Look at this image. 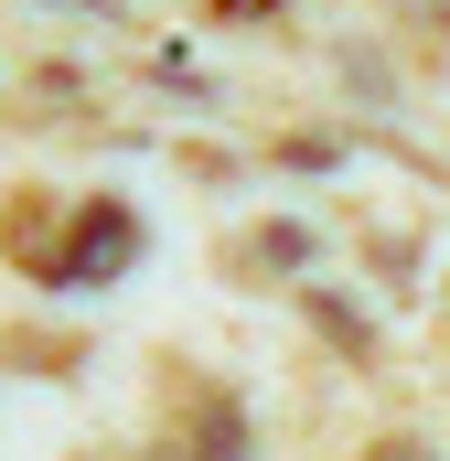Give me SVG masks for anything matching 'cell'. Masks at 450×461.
Masks as SVG:
<instances>
[{
	"instance_id": "6da1fadb",
	"label": "cell",
	"mask_w": 450,
	"mask_h": 461,
	"mask_svg": "<svg viewBox=\"0 0 450 461\" xmlns=\"http://www.w3.org/2000/svg\"><path fill=\"white\" fill-rule=\"evenodd\" d=\"M397 22H408V32H440V22H450V0H397Z\"/></svg>"
},
{
	"instance_id": "7a4b0ae2",
	"label": "cell",
	"mask_w": 450,
	"mask_h": 461,
	"mask_svg": "<svg viewBox=\"0 0 450 461\" xmlns=\"http://www.w3.org/2000/svg\"><path fill=\"white\" fill-rule=\"evenodd\" d=\"M375 461H429V451H418V440H397V451H375Z\"/></svg>"
}]
</instances>
